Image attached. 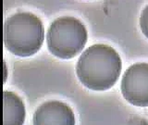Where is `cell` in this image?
<instances>
[{"mask_svg":"<svg viewBox=\"0 0 148 125\" xmlns=\"http://www.w3.org/2000/svg\"><path fill=\"white\" fill-rule=\"evenodd\" d=\"M122 69V61L113 47L96 44L82 53L76 65V73L85 87L106 91L115 85Z\"/></svg>","mask_w":148,"mask_h":125,"instance_id":"obj_1","label":"cell"},{"mask_svg":"<svg viewBox=\"0 0 148 125\" xmlns=\"http://www.w3.org/2000/svg\"><path fill=\"white\" fill-rule=\"evenodd\" d=\"M4 45L18 57H30L41 49L45 39L43 22L31 12H17L4 22Z\"/></svg>","mask_w":148,"mask_h":125,"instance_id":"obj_2","label":"cell"},{"mask_svg":"<svg viewBox=\"0 0 148 125\" xmlns=\"http://www.w3.org/2000/svg\"><path fill=\"white\" fill-rule=\"evenodd\" d=\"M85 25L72 16H62L52 21L46 34L49 51L57 58L69 59L80 54L87 43Z\"/></svg>","mask_w":148,"mask_h":125,"instance_id":"obj_3","label":"cell"},{"mask_svg":"<svg viewBox=\"0 0 148 125\" xmlns=\"http://www.w3.org/2000/svg\"><path fill=\"white\" fill-rule=\"evenodd\" d=\"M124 99L136 106H148V63L138 62L124 72L120 83Z\"/></svg>","mask_w":148,"mask_h":125,"instance_id":"obj_4","label":"cell"},{"mask_svg":"<svg viewBox=\"0 0 148 125\" xmlns=\"http://www.w3.org/2000/svg\"><path fill=\"white\" fill-rule=\"evenodd\" d=\"M75 115L69 105L58 100L45 102L34 111V125H75Z\"/></svg>","mask_w":148,"mask_h":125,"instance_id":"obj_5","label":"cell"},{"mask_svg":"<svg viewBox=\"0 0 148 125\" xmlns=\"http://www.w3.org/2000/svg\"><path fill=\"white\" fill-rule=\"evenodd\" d=\"M26 110L22 99L10 91L3 93V125H23Z\"/></svg>","mask_w":148,"mask_h":125,"instance_id":"obj_6","label":"cell"},{"mask_svg":"<svg viewBox=\"0 0 148 125\" xmlns=\"http://www.w3.org/2000/svg\"><path fill=\"white\" fill-rule=\"evenodd\" d=\"M141 31L146 38H148V5L143 9L141 13L140 20H139Z\"/></svg>","mask_w":148,"mask_h":125,"instance_id":"obj_7","label":"cell"}]
</instances>
